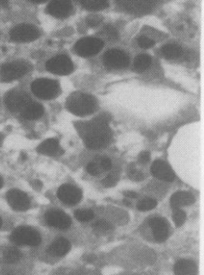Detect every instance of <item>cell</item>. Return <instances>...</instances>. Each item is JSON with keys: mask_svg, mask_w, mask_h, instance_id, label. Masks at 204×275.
Listing matches in <instances>:
<instances>
[{"mask_svg": "<svg viewBox=\"0 0 204 275\" xmlns=\"http://www.w3.org/2000/svg\"><path fill=\"white\" fill-rule=\"evenodd\" d=\"M124 195L128 198L132 199L136 198L138 196L137 193L134 192V191H125V192H124Z\"/></svg>", "mask_w": 204, "mask_h": 275, "instance_id": "obj_39", "label": "cell"}, {"mask_svg": "<svg viewBox=\"0 0 204 275\" xmlns=\"http://www.w3.org/2000/svg\"><path fill=\"white\" fill-rule=\"evenodd\" d=\"M138 44H139L140 47H141L142 49H150V48L154 46L155 42L153 40H151L150 38L142 36V37H139V39H138Z\"/></svg>", "mask_w": 204, "mask_h": 275, "instance_id": "obj_34", "label": "cell"}, {"mask_svg": "<svg viewBox=\"0 0 204 275\" xmlns=\"http://www.w3.org/2000/svg\"><path fill=\"white\" fill-rule=\"evenodd\" d=\"M19 113L25 119L37 120L43 115L44 108L40 103L31 100Z\"/></svg>", "mask_w": 204, "mask_h": 275, "instance_id": "obj_22", "label": "cell"}, {"mask_svg": "<svg viewBox=\"0 0 204 275\" xmlns=\"http://www.w3.org/2000/svg\"><path fill=\"white\" fill-rule=\"evenodd\" d=\"M0 5H1L2 7H7L9 5L8 0H0Z\"/></svg>", "mask_w": 204, "mask_h": 275, "instance_id": "obj_40", "label": "cell"}, {"mask_svg": "<svg viewBox=\"0 0 204 275\" xmlns=\"http://www.w3.org/2000/svg\"><path fill=\"white\" fill-rule=\"evenodd\" d=\"M40 32L38 28L32 24H19L11 29L10 37L15 42L26 43L38 39Z\"/></svg>", "mask_w": 204, "mask_h": 275, "instance_id": "obj_7", "label": "cell"}, {"mask_svg": "<svg viewBox=\"0 0 204 275\" xmlns=\"http://www.w3.org/2000/svg\"><path fill=\"white\" fill-rule=\"evenodd\" d=\"M119 180V176L116 174H110L107 177L104 178L102 181L103 185L106 188H111L116 185Z\"/></svg>", "mask_w": 204, "mask_h": 275, "instance_id": "obj_32", "label": "cell"}, {"mask_svg": "<svg viewBox=\"0 0 204 275\" xmlns=\"http://www.w3.org/2000/svg\"><path fill=\"white\" fill-rule=\"evenodd\" d=\"M71 244L67 238L58 237L48 248V254L52 256L63 257L69 253Z\"/></svg>", "mask_w": 204, "mask_h": 275, "instance_id": "obj_18", "label": "cell"}, {"mask_svg": "<svg viewBox=\"0 0 204 275\" xmlns=\"http://www.w3.org/2000/svg\"><path fill=\"white\" fill-rule=\"evenodd\" d=\"M3 258L7 263H15L21 259L22 254L17 249L9 247L3 253Z\"/></svg>", "mask_w": 204, "mask_h": 275, "instance_id": "obj_26", "label": "cell"}, {"mask_svg": "<svg viewBox=\"0 0 204 275\" xmlns=\"http://www.w3.org/2000/svg\"><path fill=\"white\" fill-rule=\"evenodd\" d=\"M2 183H3V180H2V178L1 177V175H0V188H2Z\"/></svg>", "mask_w": 204, "mask_h": 275, "instance_id": "obj_43", "label": "cell"}, {"mask_svg": "<svg viewBox=\"0 0 204 275\" xmlns=\"http://www.w3.org/2000/svg\"><path fill=\"white\" fill-rule=\"evenodd\" d=\"M2 219L0 218V228H1V226H2Z\"/></svg>", "mask_w": 204, "mask_h": 275, "instance_id": "obj_45", "label": "cell"}, {"mask_svg": "<svg viewBox=\"0 0 204 275\" xmlns=\"http://www.w3.org/2000/svg\"><path fill=\"white\" fill-rule=\"evenodd\" d=\"M34 186H35V188H37V189H39V188H41V182L35 181Z\"/></svg>", "mask_w": 204, "mask_h": 275, "instance_id": "obj_42", "label": "cell"}, {"mask_svg": "<svg viewBox=\"0 0 204 275\" xmlns=\"http://www.w3.org/2000/svg\"><path fill=\"white\" fill-rule=\"evenodd\" d=\"M95 217V214L90 209H78L74 213V218L78 221L87 222L92 220Z\"/></svg>", "mask_w": 204, "mask_h": 275, "instance_id": "obj_28", "label": "cell"}, {"mask_svg": "<svg viewBox=\"0 0 204 275\" xmlns=\"http://www.w3.org/2000/svg\"><path fill=\"white\" fill-rule=\"evenodd\" d=\"M103 63L112 69H122L129 66V55L120 49H110L103 55Z\"/></svg>", "mask_w": 204, "mask_h": 275, "instance_id": "obj_10", "label": "cell"}, {"mask_svg": "<svg viewBox=\"0 0 204 275\" xmlns=\"http://www.w3.org/2000/svg\"><path fill=\"white\" fill-rule=\"evenodd\" d=\"M58 197L65 205H75L82 200V193L75 186L63 184L58 188Z\"/></svg>", "mask_w": 204, "mask_h": 275, "instance_id": "obj_11", "label": "cell"}, {"mask_svg": "<svg viewBox=\"0 0 204 275\" xmlns=\"http://www.w3.org/2000/svg\"><path fill=\"white\" fill-rule=\"evenodd\" d=\"M104 46L103 41L95 37H85L77 41L74 46L76 54L82 57L96 55Z\"/></svg>", "mask_w": 204, "mask_h": 275, "instance_id": "obj_6", "label": "cell"}, {"mask_svg": "<svg viewBox=\"0 0 204 275\" xmlns=\"http://www.w3.org/2000/svg\"><path fill=\"white\" fill-rule=\"evenodd\" d=\"M45 221L50 226L59 229H67L71 225V219L64 212L52 209L45 214Z\"/></svg>", "mask_w": 204, "mask_h": 275, "instance_id": "obj_13", "label": "cell"}, {"mask_svg": "<svg viewBox=\"0 0 204 275\" xmlns=\"http://www.w3.org/2000/svg\"><path fill=\"white\" fill-rule=\"evenodd\" d=\"M37 152L45 156H59L63 154V150L60 147L59 142L55 139H49L44 141L37 147Z\"/></svg>", "mask_w": 204, "mask_h": 275, "instance_id": "obj_19", "label": "cell"}, {"mask_svg": "<svg viewBox=\"0 0 204 275\" xmlns=\"http://www.w3.org/2000/svg\"><path fill=\"white\" fill-rule=\"evenodd\" d=\"M153 237L157 242H164L170 234V224L163 218H153L149 221Z\"/></svg>", "mask_w": 204, "mask_h": 275, "instance_id": "obj_15", "label": "cell"}, {"mask_svg": "<svg viewBox=\"0 0 204 275\" xmlns=\"http://www.w3.org/2000/svg\"><path fill=\"white\" fill-rule=\"evenodd\" d=\"M101 166L105 171H108V170H110L111 167H112V161L110 160V159L104 157V158L102 160Z\"/></svg>", "mask_w": 204, "mask_h": 275, "instance_id": "obj_38", "label": "cell"}, {"mask_svg": "<svg viewBox=\"0 0 204 275\" xmlns=\"http://www.w3.org/2000/svg\"><path fill=\"white\" fill-rule=\"evenodd\" d=\"M66 107L74 115L85 117L95 113L98 108V103L92 95L76 92L67 98Z\"/></svg>", "mask_w": 204, "mask_h": 275, "instance_id": "obj_2", "label": "cell"}, {"mask_svg": "<svg viewBox=\"0 0 204 275\" xmlns=\"http://www.w3.org/2000/svg\"><path fill=\"white\" fill-rule=\"evenodd\" d=\"M186 218H187V216H186L185 212L180 209H174L173 220L177 227L182 226L185 222Z\"/></svg>", "mask_w": 204, "mask_h": 275, "instance_id": "obj_30", "label": "cell"}, {"mask_svg": "<svg viewBox=\"0 0 204 275\" xmlns=\"http://www.w3.org/2000/svg\"><path fill=\"white\" fill-rule=\"evenodd\" d=\"M196 201V198L193 194L191 192H177L174 193L171 198H170V205L173 209H180L182 206H187V205H191L194 204Z\"/></svg>", "mask_w": 204, "mask_h": 275, "instance_id": "obj_21", "label": "cell"}, {"mask_svg": "<svg viewBox=\"0 0 204 275\" xmlns=\"http://www.w3.org/2000/svg\"><path fill=\"white\" fill-rule=\"evenodd\" d=\"M121 6L132 13H146L151 11L157 0H117Z\"/></svg>", "mask_w": 204, "mask_h": 275, "instance_id": "obj_14", "label": "cell"}, {"mask_svg": "<svg viewBox=\"0 0 204 275\" xmlns=\"http://www.w3.org/2000/svg\"><path fill=\"white\" fill-rule=\"evenodd\" d=\"M31 2H35V3H42L47 1V0H29Z\"/></svg>", "mask_w": 204, "mask_h": 275, "instance_id": "obj_41", "label": "cell"}, {"mask_svg": "<svg viewBox=\"0 0 204 275\" xmlns=\"http://www.w3.org/2000/svg\"><path fill=\"white\" fill-rule=\"evenodd\" d=\"M2 139H3V136H2V135H1V134H0V144L2 143Z\"/></svg>", "mask_w": 204, "mask_h": 275, "instance_id": "obj_44", "label": "cell"}, {"mask_svg": "<svg viewBox=\"0 0 204 275\" xmlns=\"http://www.w3.org/2000/svg\"><path fill=\"white\" fill-rule=\"evenodd\" d=\"M157 205V202L156 200L147 197L138 202L137 209L142 212L149 211V210L154 209Z\"/></svg>", "mask_w": 204, "mask_h": 275, "instance_id": "obj_29", "label": "cell"}, {"mask_svg": "<svg viewBox=\"0 0 204 275\" xmlns=\"http://www.w3.org/2000/svg\"><path fill=\"white\" fill-rule=\"evenodd\" d=\"M152 58L147 54H140L134 60V69L137 73H143L150 67Z\"/></svg>", "mask_w": 204, "mask_h": 275, "instance_id": "obj_24", "label": "cell"}, {"mask_svg": "<svg viewBox=\"0 0 204 275\" xmlns=\"http://www.w3.org/2000/svg\"><path fill=\"white\" fill-rule=\"evenodd\" d=\"M102 19H100L99 16L97 15H91L90 17L87 19V24L91 27H95V26L99 25L101 23Z\"/></svg>", "mask_w": 204, "mask_h": 275, "instance_id": "obj_37", "label": "cell"}, {"mask_svg": "<svg viewBox=\"0 0 204 275\" xmlns=\"http://www.w3.org/2000/svg\"><path fill=\"white\" fill-rule=\"evenodd\" d=\"M82 6L90 11H100L108 7V0H78Z\"/></svg>", "mask_w": 204, "mask_h": 275, "instance_id": "obj_25", "label": "cell"}, {"mask_svg": "<svg viewBox=\"0 0 204 275\" xmlns=\"http://www.w3.org/2000/svg\"><path fill=\"white\" fill-rule=\"evenodd\" d=\"M80 135L84 143L90 149L97 150L108 145L112 139V130L108 126L106 117H99L95 119L80 124Z\"/></svg>", "mask_w": 204, "mask_h": 275, "instance_id": "obj_1", "label": "cell"}, {"mask_svg": "<svg viewBox=\"0 0 204 275\" xmlns=\"http://www.w3.org/2000/svg\"><path fill=\"white\" fill-rule=\"evenodd\" d=\"M6 200L9 205L15 211L23 212L30 207V199L24 192L12 189L6 193Z\"/></svg>", "mask_w": 204, "mask_h": 275, "instance_id": "obj_12", "label": "cell"}, {"mask_svg": "<svg viewBox=\"0 0 204 275\" xmlns=\"http://www.w3.org/2000/svg\"><path fill=\"white\" fill-rule=\"evenodd\" d=\"M46 69L54 74L65 76L73 72V64L67 55H58L48 60Z\"/></svg>", "mask_w": 204, "mask_h": 275, "instance_id": "obj_8", "label": "cell"}, {"mask_svg": "<svg viewBox=\"0 0 204 275\" xmlns=\"http://www.w3.org/2000/svg\"><path fill=\"white\" fill-rule=\"evenodd\" d=\"M129 179L133 181H141L145 179V175L140 171H138L136 169H130L129 171Z\"/></svg>", "mask_w": 204, "mask_h": 275, "instance_id": "obj_33", "label": "cell"}, {"mask_svg": "<svg viewBox=\"0 0 204 275\" xmlns=\"http://www.w3.org/2000/svg\"><path fill=\"white\" fill-rule=\"evenodd\" d=\"M149 160H150V153L148 152H141L138 158V161L142 165H146L147 163L149 162Z\"/></svg>", "mask_w": 204, "mask_h": 275, "instance_id": "obj_36", "label": "cell"}, {"mask_svg": "<svg viewBox=\"0 0 204 275\" xmlns=\"http://www.w3.org/2000/svg\"><path fill=\"white\" fill-rule=\"evenodd\" d=\"M31 100L32 98L28 94L20 90H11L5 96L6 107L13 113H20Z\"/></svg>", "mask_w": 204, "mask_h": 275, "instance_id": "obj_9", "label": "cell"}, {"mask_svg": "<svg viewBox=\"0 0 204 275\" xmlns=\"http://www.w3.org/2000/svg\"><path fill=\"white\" fill-rule=\"evenodd\" d=\"M86 171L91 175H98L99 174V167L95 163H90L86 166Z\"/></svg>", "mask_w": 204, "mask_h": 275, "instance_id": "obj_35", "label": "cell"}, {"mask_svg": "<svg viewBox=\"0 0 204 275\" xmlns=\"http://www.w3.org/2000/svg\"><path fill=\"white\" fill-rule=\"evenodd\" d=\"M12 242L18 245L37 246L41 242L40 233L30 227L20 226L13 230L11 235Z\"/></svg>", "mask_w": 204, "mask_h": 275, "instance_id": "obj_4", "label": "cell"}, {"mask_svg": "<svg viewBox=\"0 0 204 275\" xmlns=\"http://www.w3.org/2000/svg\"><path fill=\"white\" fill-rule=\"evenodd\" d=\"M103 34L111 41H116L119 39V32L112 25H106L103 29Z\"/></svg>", "mask_w": 204, "mask_h": 275, "instance_id": "obj_31", "label": "cell"}, {"mask_svg": "<svg viewBox=\"0 0 204 275\" xmlns=\"http://www.w3.org/2000/svg\"><path fill=\"white\" fill-rule=\"evenodd\" d=\"M151 172L153 176L164 181L172 182L175 179L174 171L170 165L162 160H156L151 166Z\"/></svg>", "mask_w": 204, "mask_h": 275, "instance_id": "obj_17", "label": "cell"}, {"mask_svg": "<svg viewBox=\"0 0 204 275\" xmlns=\"http://www.w3.org/2000/svg\"><path fill=\"white\" fill-rule=\"evenodd\" d=\"M30 64L25 61L10 62L0 68V79L2 81H11L19 79L30 70Z\"/></svg>", "mask_w": 204, "mask_h": 275, "instance_id": "obj_5", "label": "cell"}, {"mask_svg": "<svg viewBox=\"0 0 204 275\" xmlns=\"http://www.w3.org/2000/svg\"><path fill=\"white\" fill-rule=\"evenodd\" d=\"M198 266L194 261L180 259L174 265L175 275H196L198 274Z\"/></svg>", "mask_w": 204, "mask_h": 275, "instance_id": "obj_20", "label": "cell"}, {"mask_svg": "<svg viewBox=\"0 0 204 275\" xmlns=\"http://www.w3.org/2000/svg\"><path fill=\"white\" fill-rule=\"evenodd\" d=\"M32 91L37 98L51 100L60 94V85L54 80L41 78L32 82Z\"/></svg>", "mask_w": 204, "mask_h": 275, "instance_id": "obj_3", "label": "cell"}, {"mask_svg": "<svg viewBox=\"0 0 204 275\" xmlns=\"http://www.w3.org/2000/svg\"><path fill=\"white\" fill-rule=\"evenodd\" d=\"M93 228L97 234L103 235L112 230V225L107 220H97L95 224H93Z\"/></svg>", "mask_w": 204, "mask_h": 275, "instance_id": "obj_27", "label": "cell"}, {"mask_svg": "<svg viewBox=\"0 0 204 275\" xmlns=\"http://www.w3.org/2000/svg\"><path fill=\"white\" fill-rule=\"evenodd\" d=\"M72 8L70 0H52L47 11L54 17L64 19L70 15Z\"/></svg>", "mask_w": 204, "mask_h": 275, "instance_id": "obj_16", "label": "cell"}, {"mask_svg": "<svg viewBox=\"0 0 204 275\" xmlns=\"http://www.w3.org/2000/svg\"><path fill=\"white\" fill-rule=\"evenodd\" d=\"M161 54L169 60H174L183 55V49L175 44H167L161 48Z\"/></svg>", "mask_w": 204, "mask_h": 275, "instance_id": "obj_23", "label": "cell"}]
</instances>
